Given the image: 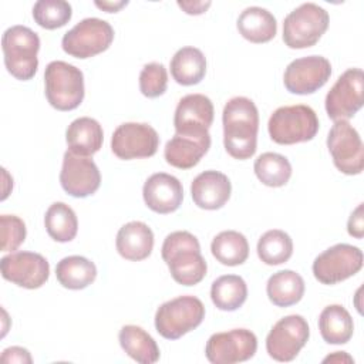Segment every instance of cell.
<instances>
[{
  "instance_id": "cell-1",
  "label": "cell",
  "mask_w": 364,
  "mask_h": 364,
  "mask_svg": "<svg viewBox=\"0 0 364 364\" xmlns=\"http://www.w3.org/2000/svg\"><path fill=\"white\" fill-rule=\"evenodd\" d=\"M223 145L226 152L239 161L255 155L257 146L259 111L247 97L230 98L222 112Z\"/></svg>"
},
{
  "instance_id": "cell-2",
  "label": "cell",
  "mask_w": 364,
  "mask_h": 364,
  "mask_svg": "<svg viewBox=\"0 0 364 364\" xmlns=\"http://www.w3.org/2000/svg\"><path fill=\"white\" fill-rule=\"evenodd\" d=\"M161 250L162 259L176 283L195 286L206 276V260L200 253L199 240L191 232L176 230L169 233Z\"/></svg>"
},
{
  "instance_id": "cell-3",
  "label": "cell",
  "mask_w": 364,
  "mask_h": 364,
  "mask_svg": "<svg viewBox=\"0 0 364 364\" xmlns=\"http://www.w3.org/2000/svg\"><path fill=\"white\" fill-rule=\"evenodd\" d=\"M1 48L7 71L20 81L34 77L38 67L37 53L40 50V37L26 26H11L1 37Z\"/></svg>"
},
{
  "instance_id": "cell-4",
  "label": "cell",
  "mask_w": 364,
  "mask_h": 364,
  "mask_svg": "<svg viewBox=\"0 0 364 364\" xmlns=\"http://www.w3.org/2000/svg\"><path fill=\"white\" fill-rule=\"evenodd\" d=\"M318 118L309 105H284L269 118L267 129L272 141L280 145H293L311 141L318 131Z\"/></svg>"
},
{
  "instance_id": "cell-5",
  "label": "cell",
  "mask_w": 364,
  "mask_h": 364,
  "mask_svg": "<svg viewBox=\"0 0 364 364\" xmlns=\"http://www.w3.org/2000/svg\"><path fill=\"white\" fill-rule=\"evenodd\" d=\"M46 97L58 111L75 109L84 100V74L65 61H51L44 71Z\"/></svg>"
},
{
  "instance_id": "cell-6",
  "label": "cell",
  "mask_w": 364,
  "mask_h": 364,
  "mask_svg": "<svg viewBox=\"0 0 364 364\" xmlns=\"http://www.w3.org/2000/svg\"><path fill=\"white\" fill-rule=\"evenodd\" d=\"M205 318V306L195 296H178L162 303L155 313V328L166 340H178Z\"/></svg>"
},
{
  "instance_id": "cell-7",
  "label": "cell",
  "mask_w": 364,
  "mask_h": 364,
  "mask_svg": "<svg viewBox=\"0 0 364 364\" xmlns=\"http://www.w3.org/2000/svg\"><path fill=\"white\" fill-rule=\"evenodd\" d=\"M328 13L316 3H303L291 10L283 21V41L289 48L313 47L326 33Z\"/></svg>"
},
{
  "instance_id": "cell-8",
  "label": "cell",
  "mask_w": 364,
  "mask_h": 364,
  "mask_svg": "<svg viewBox=\"0 0 364 364\" xmlns=\"http://www.w3.org/2000/svg\"><path fill=\"white\" fill-rule=\"evenodd\" d=\"M114 40L112 26L101 18L88 17L68 30L61 40L63 50L75 58H90L105 51Z\"/></svg>"
},
{
  "instance_id": "cell-9",
  "label": "cell",
  "mask_w": 364,
  "mask_h": 364,
  "mask_svg": "<svg viewBox=\"0 0 364 364\" xmlns=\"http://www.w3.org/2000/svg\"><path fill=\"white\" fill-rule=\"evenodd\" d=\"M363 267V252L348 243H337L321 252L313 262V274L323 284H337Z\"/></svg>"
},
{
  "instance_id": "cell-10",
  "label": "cell",
  "mask_w": 364,
  "mask_h": 364,
  "mask_svg": "<svg viewBox=\"0 0 364 364\" xmlns=\"http://www.w3.org/2000/svg\"><path fill=\"white\" fill-rule=\"evenodd\" d=\"M327 148L334 166L346 175H358L364 168V146L357 129L346 119L334 121L327 135Z\"/></svg>"
},
{
  "instance_id": "cell-11",
  "label": "cell",
  "mask_w": 364,
  "mask_h": 364,
  "mask_svg": "<svg viewBox=\"0 0 364 364\" xmlns=\"http://www.w3.org/2000/svg\"><path fill=\"white\" fill-rule=\"evenodd\" d=\"M326 112L333 121L348 119L364 104V74L361 68L346 70L326 95Z\"/></svg>"
},
{
  "instance_id": "cell-12",
  "label": "cell",
  "mask_w": 364,
  "mask_h": 364,
  "mask_svg": "<svg viewBox=\"0 0 364 364\" xmlns=\"http://www.w3.org/2000/svg\"><path fill=\"white\" fill-rule=\"evenodd\" d=\"M310 328L300 314H290L280 318L266 337L267 354L280 363L291 361L306 346Z\"/></svg>"
},
{
  "instance_id": "cell-13",
  "label": "cell",
  "mask_w": 364,
  "mask_h": 364,
  "mask_svg": "<svg viewBox=\"0 0 364 364\" xmlns=\"http://www.w3.org/2000/svg\"><path fill=\"white\" fill-rule=\"evenodd\" d=\"M257 350V338L247 328L215 333L205 347L206 358L213 364H235L250 360Z\"/></svg>"
},
{
  "instance_id": "cell-14",
  "label": "cell",
  "mask_w": 364,
  "mask_h": 364,
  "mask_svg": "<svg viewBox=\"0 0 364 364\" xmlns=\"http://www.w3.org/2000/svg\"><path fill=\"white\" fill-rule=\"evenodd\" d=\"M159 146L158 132L145 122H124L117 127L111 138V149L119 159L149 158Z\"/></svg>"
},
{
  "instance_id": "cell-15",
  "label": "cell",
  "mask_w": 364,
  "mask_h": 364,
  "mask_svg": "<svg viewBox=\"0 0 364 364\" xmlns=\"http://www.w3.org/2000/svg\"><path fill=\"white\" fill-rule=\"evenodd\" d=\"M331 75V64L323 55H307L293 60L284 70L283 82L289 92L297 95L313 94Z\"/></svg>"
},
{
  "instance_id": "cell-16",
  "label": "cell",
  "mask_w": 364,
  "mask_h": 364,
  "mask_svg": "<svg viewBox=\"0 0 364 364\" xmlns=\"http://www.w3.org/2000/svg\"><path fill=\"white\" fill-rule=\"evenodd\" d=\"M0 269L6 280L30 290L41 287L50 276L47 259L34 252H14L3 256Z\"/></svg>"
},
{
  "instance_id": "cell-17",
  "label": "cell",
  "mask_w": 364,
  "mask_h": 364,
  "mask_svg": "<svg viewBox=\"0 0 364 364\" xmlns=\"http://www.w3.org/2000/svg\"><path fill=\"white\" fill-rule=\"evenodd\" d=\"M60 183L68 195L87 198L100 188L101 173L90 156H81L67 151L63 156Z\"/></svg>"
},
{
  "instance_id": "cell-18",
  "label": "cell",
  "mask_w": 364,
  "mask_h": 364,
  "mask_svg": "<svg viewBox=\"0 0 364 364\" xmlns=\"http://www.w3.org/2000/svg\"><path fill=\"white\" fill-rule=\"evenodd\" d=\"M213 104L203 94H188L176 105L173 127L176 134H205L213 122Z\"/></svg>"
},
{
  "instance_id": "cell-19",
  "label": "cell",
  "mask_w": 364,
  "mask_h": 364,
  "mask_svg": "<svg viewBox=\"0 0 364 364\" xmlns=\"http://www.w3.org/2000/svg\"><path fill=\"white\" fill-rule=\"evenodd\" d=\"M145 205L161 215L175 212L183 199V188L178 178L165 172L152 173L144 183Z\"/></svg>"
},
{
  "instance_id": "cell-20",
  "label": "cell",
  "mask_w": 364,
  "mask_h": 364,
  "mask_svg": "<svg viewBox=\"0 0 364 364\" xmlns=\"http://www.w3.org/2000/svg\"><path fill=\"white\" fill-rule=\"evenodd\" d=\"M210 148V135L205 134H175L165 145V161L178 169H189L199 164Z\"/></svg>"
},
{
  "instance_id": "cell-21",
  "label": "cell",
  "mask_w": 364,
  "mask_h": 364,
  "mask_svg": "<svg viewBox=\"0 0 364 364\" xmlns=\"http://www.w3.org/2000/svg\"><path fill=\"white\" fill-rule=\"evenodd\" d=\"M232 185L229 178L219 171H203L191 183V195L200 209H220L230 198Z\"/></svg>"
},
{
  "instance_id": "cell-22",
  "label": "cell",
  "mask_w": 364,
  "mask_h": 364,
  "mask_svg": "<svg viewBox=\"0 0 364 364\" xmlns=\"http://www.w3.org/2000/svg\"><path fill=\"white\" fill-rule=\"evenodd\" d=\"M117 252L127 260L139 262L146 259L154 249V232L139 220H132L119 228L115 239Z\"/></svg>"
},
{
  "instance_id": "cell-23",
  "label": "cell",
  "mask_w": 364,
  "mask_h": 364,
  "mask_svg": "<svg viewBox=\"0 0 364 364\" xmlns=\"http://www.w3.org/2000/svg\"><path fill=\"white\" fill-rule=\"evenodd\" d=\"M65 141L68 151L81 156H92L102 146L104 131L100 122L91 117H80L74 119L67 131Z\"/></svg>"
},
{
  "instance_id": "cell-24",
  "label": "cell",
  "mask_w": 364,
  "mask_h": 364,
  "mask_svg": "<svg viewBox=\"0 0 364 364\" xmlns=\"http://www.w3.org/2000/svg\"><path fill=\"white\" fill-rule=\"evenodd\" d=\"M237 30L243 38L250 43H267L277 33L276 17L266 9L252 6L246 7L237 18Z\"/></svg>"
},
{
  "instance_id": "cell-25",
  "label": "cell",
  "mask_w": 364,
  "mask_h": 364,
  "mask_svg": "<svg viewBox=\"0 0 364 364\" xmlns=\"http://www.w3.org/2000/svg\"><path fill=\"white\" fill-rule=\"evenodd\" d=\"M304 280L294 270L273 273L266 284L269 300L277 307H289L299 303L304 294Z\"/></svg>"
},
{
  "instance_id": "cell-26",
  "label": "cell",
  "mask_w": 364,
  "mask_h": 364,
  "mask_svg": "<svg viewBox=\"0 0 364 364\" xmlns=\"http://www.w3.org/2000/svg\"><path fill=\"white\" fill-rule=\"evenodd\" d=\"M172 78L181 85L199 84L206 74V58L196 47L179 48L171 60Z\"/></svg>"
},
{
  "instance_id": "cell-27",
  "label": "cell",
  "mask_w": 364,
  "mask_h": 364,
  "mask_svg": "<svg viewBox=\"0 0 364 364\" xmlns=\"http://www.w3.org/2000/svg\"><path fill=\"white\" fill-rule=\"evenodd\" d=\"M318 330L326 343L346 344L353 337L354 323L346 307L341 304H330L320 313Z\"/></svg>"
},
{
  "instance_id": "cell-28",
  "label": "cell",
  "mask_w": 364,
  "mask_h": 364,
  "mask_svg": "<svg viewBox=\"0 0 364 364\" xmlns=\"http://www.w3.org/2000/svg\"><path fill=\"white\" fill-rule=\"evenodd\" d=\"M122 350L136 363L152 364L159 360V347L156 341L139 326L127 324L118 334Z\"/></svg>"
},
{
  "instance_id": "cell-29",
  "label": "cell",
  "mask_w": 364,
  "mask_h": 364,
  "mask_svg": "<svg viewBox=\"0 0 364 364\" xmlns=\"http://www.w3.org/2000/svg\"><path fill=\"white\" fill-rule=\"evenodd\" d=\"M55 276L63 287L81 290L94 283L97 277V267L94 262L84 256H67L57 263Z\"/></svg>"
},
{
  "instance_id": "cell-30",
  "label": "cell",
  "mask_w": 364,
  "mask_h": 364,
  "mask_svg": "<svg viewBox=\"0 0 364 364\" xmlns=\"http://www.w3.org/2000/svg\"><path fill=\"white\" fill-rule=\"evenodd\" d=\"M212 303L222 311H235L247 299L246 282L237 274H223L210 287Z\"/></svg>"
},
{
  "instance_id": "cell-31",
  "label": "cell",
  "mask_w": 364,
  "mask_h": 364,
  "mask_svg": "<svg viewBox=\"0 0 364 364\" xmlns=\"http://www.w3.org/2000/svg\"><path fill=\"white\" fill-rule=\"evenodd\" d=\"M210 252L219 263L225 266H239L245 263L249 256V243L240 232L223 230L213 237Z\"/></svg>"
},
{
  "instance_id": "cell-32",
  "label": "cell",
  "mask_w": 364,
  "mask_h": 364,
  "mask_svg": "<svg viewBox=\"0 0 364 364\" xmlns=\"http://www.w3.org/2000/svg\"><path fill=\"white\" fill-rule=\"evenodd\" d=\"M44 226L51 239L60 243L71 242L77 236L78 219L73 208L64 202H54L46 210Z\"/></svg>"
},
{
  "instance_id": "cell-33",
  "label": "cell",
  "mask_w": 364,
  "mask_h": 364,
  "mask_svg": "<svg viewBox=\"0 0 364 364\" xmlns=\"http://www.w3.org/2000/svg\"><path fill=\"white\" fill-rule=\"evenodd\" d=\"M253 169L257 179L270 188L284 186L291 176V165L289 159L276 152H264L259 155Z\"/></svg>"
},
{
  "instance_id": "cell-34",
  "label": "cell",
  "mask_w": 364,
  "mask_h": 364,
  "mask_svg": "<svg viewBox=\"0 0 364 364\" xmlns=\"http://www.w3.org/2000/svg\"><path fill=\"white\" fill-rule=\"evenodd\" d=\"M293 255L291 237L280 229H270L264 232L257 242V256L269 266L286 263Z\"/></svg>"
},
{
  "instance_id": "cell-35",
  "label": "cell",
  "mask_w": 364,
  "mask_h": 364,
  "mask_svg": "<svg viewBox=\"0 0 364 364\" xmlns=\"http://www.w3.org/2000/svg\"><path fill=\"white\" fill-rule=\"evenodd\" d=\"M73 16V9L64 0H38L33 6L34 21L47 30H55L65 26Z\"/></svg>"
},
{
  "instance_id": "cell-36",
  "label": "cell",
  "mask_w": 364,
  "mask_h": 364,
  "mask_svg": "<svg viewBox=\"0 0 364 364\" xmlns=\"http://www.w3.org/2000/svg\"><path fill=\"white\" fill-rule=\"evenodd\" d=\"M168 73L161 63H148L139 74V90L148 98H156L166 91Z\"/></svg>"
},
{
  "instance_id": "cell-37",
  "label": "cell",
  "mask_w": 364,
  "mask_h": 364,
  "mask_svg": "<svg viewBox=\"0 0 364 364\" xmlns=\"http://www.w3.org/2000/svg\"><path fill=\"white\" fill-rule=\"evenodd\" d=\"M1 250L14 252L26 239V223L16 215H1Z\"/></svg>"
},
{
  "instance_id": "cell-38",
  "label": "cell",
  "mask_w": 364,
  "mask_h": 364,
  "mask_svg": "<svg viewBox=\"0 0 364 364\" xmlns=\"http://www.w3.org/2000/svg\"><path fill=\"white\" fill-rule=\"evenodd\" d=\"M364 203H358L357 208L351 212L348 222H347V232L350 236L355 239H361L364 236V215L363 206Z\"/></svg>"
},
{
  "instance_id": "cell-39",
  "label": "cell",
  "mask_w": 364,
  "mask_h": 364,
  "mask_svg": "<svg viewBox=\"0 0 364 364\" xmlns=\"http://www.w3.org/2000/svg\"><path fill=\"white\" fill-rule=\"evenodd\" d=\"M1 361L3 363H23V364L27 363V364H30L33 360H31V355L27 348L14 346V347H9V348L3 350Z\"/></svg>"
},
{
  "instance_id": "cell-40",
  "label": "cell",
  "mask_w": 364,
  "mask_h": 364,
  "mask_svg": "<svg viewBox=\"0 0 364 364\" xmlns=\"http://www.w3.org/2000/svg\"><path fill=\"white\" fill-rule=\"evenodd\" d=\"M178 6L186 13V14H202L208 10L210 6V1H178Z\"/></svg>"
},
{
  "instance_id": "cell-41",
  "label": "cell",
  "mask_w": 364,
  "mask_h": 364,
  "mask_svg": "<svg viewBox=\"0 0 364 364\" xmlns=\"http://www.w3.org/2000/svg\"><path fill=\"white\" fill-rule=\"evenodd\" d=\"M98 9L107 11V13H117L119 9H122L124 6L128 4L127 0H121V1H95L94 3Z\"/></svg>"
},
{
  "instance_id": "cell-42",
  "label": "cell",
  "mask_w": 364,
  "mask_h": 364,
  "mask_svg": "<svg viewBox=\"0 0 364 364\" xmlns=\"http://www.w3.org/2000/svg\"><path fill=\"white\" fill-rule=\"evenodd\" d=\"M323 363H354V360L346 351H336L334 354L327 355Z\"/></svg>"
}]
</instances>
